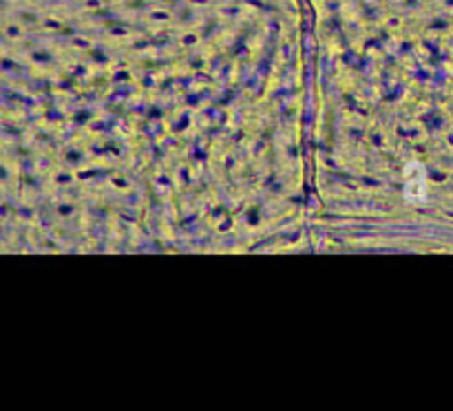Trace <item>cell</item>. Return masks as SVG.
<instances>
[{"label":"cell","mask_w":453,"mask_h":411,"mask_svg":"<svg viewBox=\"0 0 453 411\" xmlns=\"http://www.w3.org/2000/svg\"><path fill=\"white\" fill-rule=\"evenodd\" d=\"M403 197L407 203H427L429 199V171L423 162L411 159L403 171Z\"/></svg>","instance_id":"6da1fadb"}]
</instances>
